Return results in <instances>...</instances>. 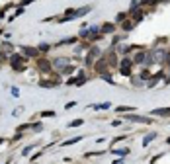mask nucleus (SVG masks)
<instances>
[{
  "label": "nucleus",
  "mask_w": 170,
  "mask_h": 164,
  "mask_svg": "<svg viewBox=\"0 0 170 164\" xmlns=\"http://www.w3.org/2000/svg\"><path fill=\"white\" fill-rule=\"evenodd\" d=\"M26 57H22V55H10V65L14 66V70L22 72L24 70V63H26Z\"/></svg>",
  "instance_id": "nucleus-1"
},
{
  "label": "nucleus",
  "mask_w": 170,
  "mask_h": 164,
  "mask_svg": "<svg viewBox=\"0 0 170 164\" xmlns=\"http://www.w3.org/2000/svg\"><path fill=\"white\" fill-rule=\"evenodd\" d=\"M131 65H133V61H129V59H123L121 61V74L123 76H131Z\"/></svg>",
  "instance_id": "nucleus-2"
},
{
  "label": "nucleus",
  "mask_w": 170,
  "mask_h": 164,
  "mask_svg": "<svg viewBox=\"0 0 170 164\" xmlns=\"http://www.w3.org/2000/svg\"><path fill=\"white\" fill-rule=\"evenodd\" d=\"M37 68H39L41 72H51V63L47 59H39L37 61Z\"/></svg>",
  "instance_id": "nucleus-3"
},
{
  "label": "nucleus",
  "mask_w": 170,
  "mask_h": 164,
  "mask_svg": "<svg viewBox=\"0 0 170 164\" xmlns=\"http://www.w3.org/2000/svg\"><path fill=\"white\" fill-rule=\"evenodd\" d=\"M98 55H100V49L98 47H92L90 51H88V57H86V65H92V61L96 59Z\"/></svg>",
  "instance_id": "nucleus-4"
},
{
  "label": "nucleus",
  "mask_w": 170,
  "mask_h": 164,
  "mask_svg": "<svg viewBox=\"0 0 170 164\" xmlns=\"http://www.w3.org/2000/svg\"><path fill=\"white\" fill-rule=\"evenodd\" d=\"M22 51L26 53V57H37L39 49H33V47H22Z\"/></svg>",
  "instance_id": "nucleus-5"
},
{
  "label": "nucleus",
  "mask_w": 170,
  "mask_h": 164,
  "mask_svg": "<svg viewBox=\"0 0 170 164\" xmlns=\"http://www.w3.org/2000/svg\"><path fill=\"white\" fill-rule=\"evenodd\" d=\"M125 119H129V121H137V123H150L149 117H139V115H127Z\"/></svg>",
  "instance_id": "nucleus-6"
},
{
  "label": "nucleus",
  "mask_w": 170,
  "mask_h": 164,
  "mask_svg": "<svg viewBox=\"0 0 170 164\" xmlns=\"http://www.w3.org/2000/svg\"><path fill=\"white\" fill-rule=\"evenodd\" d=\"M39 86L41 88H53V86H57V80H41Z\"/></svg>",
  "instance_id": "nucleus-7"
},
{
  "label": "nucleus",
  "mask_w": 170,
  "mask_h": 164,
  "mask_svg": "<svg viewBox=\"0 0 170 164\" xmlns=\"http://www.w3.org/2000/svg\"><path fill=\"white\" fill-rule=\"evenodd\" d=\"M133 26H135L133 20H125L123 24H121V29H123V31H129V29H133Z\"/></svg>",
  "instance_id": "nucleus-8"
},
{
  "label": "nucleus",
  "mask_w": 170,
  "mask_h": 164,
  "mask_svg": "<svg viewBox=\"0 0 170 164\" xmlns=\"http://www.w3.org/2000/svg\"><path fill=\"white\" fill-rule=\"evenodd\" d=\"M113 29H115V26H113V24H104V26L100 27V31H102V33H111Z\"/></svg>",
  "instance_id": "nucleus-9"
},
{
  "label": "nucleus",
  "mask_w": 170,
  "mask_h": 164,
  "mask_svg": "<svg viewBox=\"0 0 170 164\" xmlns=\"http://www.w3.org/2000/svg\"><path fill=\"white\" fill-rule=\"evenodd\" d=\"M78 141H82V137H72V139H69V141H65V143H63V147H69V144H74V143H78Z\"/></svg>",
  "instance_id": "nucleus-10"
},
{
  "label": "nucleus",
  "mask_w": 170,
  "mask_h": 164,
  "mask_svg": "<svg viewBox=\"0 0 170 164\" xmlns=\"http://www.w3.org/2000/svg\"><path fill=\"white\" fill-rule=\"evenodd\" d=\"M92 110H108V107H110V104H108V102H106V104H94V105H90Z\"/></svg>",
  "instance_id": "nucleus-11"
},
{
  "label": "nucleus",
  "mask_w": 170,
  "mask_h": 164,
  "mask_svg": "<svg viewBox=\"0 0 170 164\" xmlns=\"http://www.w3.org/2000/svg\"><path fill=\"white\" fill-rule=\"evenodd\" d=\"M131 110H133V107H131V105H119L118 110H115V112H119V113H123V112H131Z\"/></svg>",
  "instance_id": "nucleus-12"
},
{
  "label": "nucleus",
  "mask_w": 170,
  "mask_h": 164,
  "mask_svg": "<svg viewBox=\"0 0 170 164\" xmlns=\"http://www.w3.org/2000/svg\"><path fill=\"white\" fill-rule=\"evenodd\" d=\"M82 123H84L82 119H74V121H71V123H69V127H80Z\"/></svg>",
  "instance_id": "nucleus-13"
},
{
  "label": "nucleus",
  "mask_w": 170,
  "mask_h": 164,
  "mask_svg": "<svg viewBox=\"0 0 170 164\" xmlns=\"http://www.w3.org/2000/svg\"><path fill=\"white\" fill-rule=\"evenodd\" d=\"M26 129H31V123H24V125H20V127H18V133L26 131Z\"/></svg>",
  "instance_id": "nucleus-14"
},
{
  "label": "nucleus",
  "mask_w": 170,
  "mask_h": 164,
  "mask_svg": "<svg viewBox=\"0 0 170 164\" xmlns=\"http://www.w3.org/2000/svg\"><path fill=\"white\" fill-rule=\"evenodd\" d=\"M155 137H157V133H150L149 137H145V141H143V144H149V143H150V141H153V139H155Z\"/></svg>",
  "instance_id": "nucleus-15"
},
{
  "label": "nucleus",
  "mask_w": 170,
  "mask_h": 164,
  "mask_svg": "<svg viewBox=\"0 0 170 164\" xmlns=\"http://www.w3.org/2000/svg\"><path fill=\"white\" fill-rule=\"evenodd\" d=\"M49 49H51V45H47V43H41V45H39V51L41 53H47Z\"/></svg>",
  "instance_id": "nucleus-16"
},
{
  "label": "nucleus",
  "mask_w": 170,
  "mask_h": 164,
  "mask_svg": "<svg viewBox=\"0 0 170 164\" xmlns=\"http://www.w3.org/2000/svg\"><path fill=\"white\" fill-rule=\"evenodd\" d=\"M115 154H119V156H127L129 154V149H123V151H113Z\"/></svg>",
  "instance_id": "nucleus-17"
},
{
  "label": "nucleus",
  "mask_w": 170,
  "mask_h": 164,
  "mask_svg": "<svg viewBox=\"0 0 170 164\" xmlns=\"http://www.w3.org/2000/svg\"><path fill=\"white\" fill-rule=\"evenodd\" d=\"M143 61H145V53H139L135 57V63H143Z\"/></svg>",
  "instance_id": "nucleus-18"
},
{
  "label": "nucleus",
  "mask_w": 170,
  "mask_h": 164,
  "mask_svg": "<svg viewBox=\"0 0 170 164\" xmlns=\"http://www.w3.org/2000/svg\"><path fill=\"white\" fill-rule=\"evenodd\" d=\"M55 112H41V117H53Z\"/></svg>",
  "instance_id": "nucleus-19"
},
{
  "label": "nucleus",
  "mask_w": 170,
  "mask_h": 164,
  "mask_svg": "<svg viewBox=\"0 0 170 164\" xmlns=\"http://www.w3.org/2000/svg\"><path fill=\"white\" fill-rule=\"evenodd\" d=\"M31 129H33V131H41V123H33Z\"/></svg>",
  "instance_id": "nucleus-20"
},
{
  "label": "nucleus",
  "mask_w": 170,
  "mask_h": 164,
  "mask_svg": "<svg viewBox=\"0 0 170 164\" xmlns=\"http://www.w3.org/2000/svg\"><path fill=\"white\" fill-rule=\"evenodd\" d=\"M6 61H8V57H6L2 51H0V63H6Z\"/></svg>",
  "instance_id": "nucleus-21"
},
{
  "label": "nucleus",
  "mask_w": 170,
  "mask_h": 164,
  "mask_svg": "<svg viewBox=\"0 0 170 164\" xmlns=\"http://www.w3.org/2000/svg\"><path fill=\"white\" fill-rule=\"evenodd\" d=\"M31 149H33V147H26V149L22 151V154H29V152H31Z\"/></svg>",
  "instance_id": "nucleus-22"
},
{
  "label": "nucleus",
  "mask_w": 170,
  "mask_h": 164,
  "mask_svg": "<svg viewBox=\"0 0 170 164\" xmlns=\"http://www.w3.org/2000/svg\"><path fill=\"white\" fill-rule=\"evenodd\" d=\"M74 105H76V102H69V104H66L65 107H66V110H71V107H74Z\"/></svg>",
  "instance_id": "nucleus-23"
},
{
  "label": "nucleus",
  "mask_w": 170,
  "mask_h": 164,
  "mask_svg": "<svg viewBox=\"0 0 170 164\" xmlns=\"http://www.w3.org/2000/svg\"><path fill=\"white\" fill-rule=\"evenodd\" d=\"M29 2H33V0H22V8L26 6V4H29Z\"/></svg>",
  "instance_id": "nucleus-24"
},
{
  "label": "nucleus",
  "mask_w": 170,
  "mask_h": 164,
  "mask_svg": "<svg viewBox=\"0 0 170 164\" xmlns=\"http://www.w3.org/2000/svg\"><path fill=\"white\" fill-rule=\"evenodd\" d=\"M113 164H121V160H115V162H113Z\"/></svg>",
  "instance_id": "nucleus-25"
},
{
  "label": "nucleus",
  "mask_w": 170,
  "mask_h": 164,
  "mask_svg": "<svg viewBox=\"0 0 170 164\" xmlns=\"http://www.w3.org/2000/svg\"><path fill=\"white\" fill-rule=\"evenodd\" d=\"M2 143H4V139H2V137H0V144H2Z\"/></svg>",
  "instance_id": "nucleus-26"
},
{
  "label": "nucleus",
  "mask_w": 170,
  "mask_h": 164,
  "mask_svg": "<svg viewBox=\"0 0 170 164\" xmlns=\"http://www.w3.org/2000/svg\"><path fill=\"white\" fill-rule=\"evenodd\" d=\"M166 143H168V144H170V137H168V139H166Z\"/></svg>",
  "instance_id": "nucleus-27"
}]
</instances>
